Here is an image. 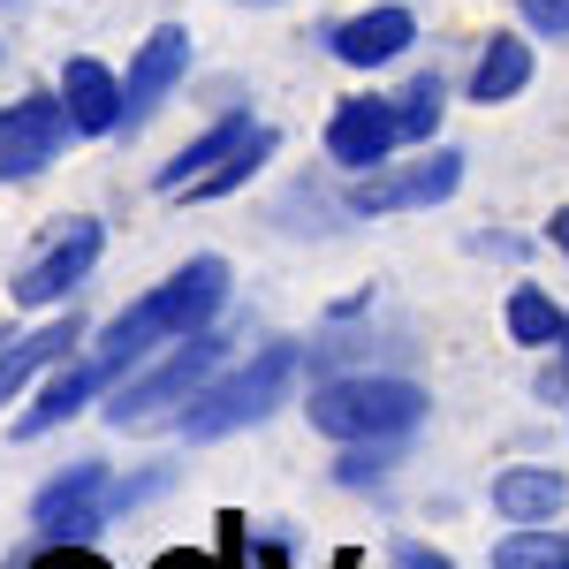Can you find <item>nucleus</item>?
Segmentation results:
<instances>
[{"mask_svg":"<svg viewBox=\"0 0 569 569\" xmlns=\"http://www.w3.org/2000/svg\"><path fill=\"white\" fill-rule=\"evenodd\" d=\"M562 357H569V327H562Z\"/></svg>","mask_w":569,"mask_h":569,"instance_id":"c85d7f7f","label":"nucleus"},{"mask_svg":"<svg viewBox=\"0 0 569 569\" xmlns=\"http://www.w3.org/2000/svg\"><path fill=\"white\" fill-rule=\"evenodd\" d=\"M31 569H107V562H99L91 547H46V555H39Z\"/></svg>","mask_w":569,"mask_h":569,"instance_id":"5701e85b","label":"nucleus"},{"mask_svg":"<svg viewBox=\"0 0 569 569\" xmlns=\"http://www.w3.org/2000/svg\"><path fill=\"white\" fill-rule=\"evenodd\" d=\"M152 569H220V562H213V555H190V547H176V555H160Z\"/></svg>","mask_w":569,"mask_h":569,"instance_id":"a878e982","label":"nucleus"},{"mask_svg":"<svg viewBox=\"0 0 569 569\" xmlns=\"http://www.w3.org/2000/svg\"><path fill=\"white\" fill-rule=\"evenodd\" d=\"M190 77V31L182 23H160L152 39L130 53V77H122V130H144L160 107H168V91Z\"/></svg>","mask_w":569,"mask_h":569,"instance_id":"6e6552de","label":"nucleus"},{"mask_svg":"<svg viewBox=\"0 0 569 569\" xmlns=\"http://www.w3.org/2000/svg\"><path fill=\"white\" fill-rule=\"evenodd\" d=\"M220 305H228V259H213V251L182 259L160 289H144L130 311H114V319H107V335L91 342L99 380L114 388V380H122V372H137L152 350H168V342H182V335L213 327Z\"/></svg>","mask_w":569,"mask_h":569,"instance_id":"f257e3e1","label":"nucleus"},{"mask_svg":"<svg viewBox=\"0 0 569 569\" xmlns=\"http://www.w3.org/2000/svg\"><path fill=\"white\" fill-rule=\"evenodd\" d=\"M273 144H281V137L259 130L251 144H243V152H236V160H228V168H213L206 182H190V198H228V190H243V182H251V176L266 168V160H273Z\"/></svg>","mask_w":569,"mask_h":569,"instance_id":"aec40b11","label":"nucleus"},{"mask_svg":"<svg viewBox=\"0 0 569 569\" xmlns=\"http://www.w3.org/2000/svg\"><path fill=\"white\" fill-rule=\"evenodd\" d=\"M440 114H448V84L440 77H410L395 91V122H402V144H433Z\"/></svg>","mask_w":569,"mask_h":569,"instance_id":"6ab92c4d","label":"nucleus"},{"mask_svg":"<svg viewBox=\"0 0 569 569\" xmlns=\"http://www.w3.org/2000/svg\"><path fill=\"white\" fill-rule=\"evenodd\" d=\"M501 319H509V342H517V350H562L569 311L555 305V297H547L539 281H517V289H509V311H501Z\"/></svg>","mask_w":569,"mask_h":569,"instance_id":"f3484780","label":"nucleus"},{"mask_svg":"<svg viewBox=\"0 0 569 569\" xmlns=\"http://www.w3.org/2000/svg\"><path fill=\"white\" fill-rule=\"evenodd\" d=\"M236 8H273V0H236Z\"/></svg>","mask_w":569,"mask_h":569,"instance_id":"cd10ccee","label":"nucleus"},{"mask_svg":"<svg viewBox=\"0 0 569 569\" xmlns=\"http://www.w3.org/2000/svg\"><path fill=\"white\" fill-rule=\"evenodd\" d=\"M395 448H402V440H350V456L335 463V479H342V486H372V479H388V471H395Z\"/></svg>","mask_w":569,"mask_h":569,"instance_id":"412c9836","label":"nucleus"},{"mask_svg":"<svg viewBox=\"0 0 569 569\" xmlns=\"http://www.w3.org/2000/svg\"><path fill=\"white\" fill-rule=\"evenodd\" d=\"M525 84H531V39L493 31V39L479 46V69H471V99H479V107H501V99H517Z\"/></svg>","mask_w":569,"mask_h":569,"instance_id":"dca6fc26","label":"nucleus"},{"mask_svg":"<svg viewBox=\"0 0 569 569\" xmlns=\"http://www.w3.org/2000/svg\"><path fill=\"white\" fill-rule=\"evenodd\" d=\"M395 569H456V562H448L440 547H402V562H395Z\"/></svg>","mask_w":569,"mask_h":569,"instance_id":"393cba45","label":"nucleus"},{"mask_svg":"<svg viewBox=\"0 0 569 569\" xmlns=\"http://www.w3.org/2000/svg\"><path fill=\"white\" fill-rule=\"evenodd\" d=\"M456 182H463V152H448V144H433L426 160H380V168L350 176V213H357V220L418 213V206L456 198Z\"/></svg>","mask_w":569,"mask_h":569,"instance_id":"39448f33","label":"nucleus"},{"mask_svg":"<svg viewBox=\"0 0 569 569\" xmlns=\"http://www.w3.org/2000/svg\"><path fill=\"white\" fill-rule=\"evenodd\" d=\"M99 388H107V380H99V365H91V357H61V365L46 372L39 402L16 418V440H39V433H53V426H69V418H77Z\"/></svg>","mask_w":569,"mask_h":569,"instance_id":"2eb2a0df","label":"nucleus"},{"mask_svg":"<svg viewBox=\"0 0 569 569\" xmlns=\"http://www.w3.org/2000/svg\"><path fill=\"white\" fill-rule=\"evenodd\" d=\"M99 251H107V228H99L91 213H69L39 251H31V259L16 266V289H8V297H16V305H31V311H39V305H69V297H77V281L99 266Z\"/></svg>","mask_w":569,"mask_h":569,"instance_id":"423d86ee","label":"nucleus"},{"mask_svg":"<svg viewBox=\"0 0 569 569\" xmlns=\"http://www.w3.org/2000/svg\"><path fill=\"white\" fill-rule=\"evenodd\" d=\"M547 236L562 243V259H569V206H562V213H555V220H547Z\"/></svg>","mask_w":569,"mask_h":569,"instance_id":"bb28decb","label":"nucleus"},{"mask_svg":"<svg viewBox=\"0 0 569 569\" xmlns=\"http://www.w3.org/2000/svg\"><path fill=\"white\" fill-rule=\"evenodd\" d=\"M562 501H569V479L555 463H509L493 479V517L501 525H555Z\"/></svg>","mask_w":569,"mask_h":569,"instance_id":"4468645a","label":"nucleus"},{"mask_svg":"<svg viewBox=\"0 0 569 569\" xmlns=\"http://www.w3.org/2000/svg\"><path fill=\"white\" fill-rule=\"evenodd\" d=\"M77 342H84V319H77V311H69V319H53V327H39V335H8V342H0V410L31 388L46 365L77 357Z\"/></svg>","mask_w":569,"mask_h":569,"instance_id":"ddd939ff","label":"nucleus"},{"mask_svg":"<svg viewBox=\"0 0 569 569\" xmlns=\"http://www.w3.org/2000/svg\"><path fill=\"white\" fill-rule=\"evenodd\" d=\"M61 107H69L77 137H114L122 130V77L91 53H69L61 61Z\"/></svg>","mask_w":569,"mask_h":569,"instance_id":"9b49d317","label":"nucleus"},{"mask_svg":"<svg viewBox=\"0 0 569 569\" xmlns=\"http://www.w3.org/2000/svg\"><path fill=\"white\" fill-rule=\"evenodd\" d=\"M525 8V23L539 39H569V0H517Z\"/></svg>","mask_w":569,"mask_h":569,"instance_id":"4be33fe9","label":"nucleus"},{"mask_svg":"<svg viewBox=\"0 0 569 569\" xmlns=\"http://www.w3.org/2000/svg\"><path fill=\"white\" fill-rule=\"evenodd\" d=\"M395 144H402V122H395V99H380V91H357V99H342V107L327 114V152H335L350 176L395 160Z\"/></svg>","mask_w":569,"mask_h":569,"instance_id":"9d476101","label":"nucleus"},{"mask_svg":"<svg viewBox=\"0 0 569 569\" xmlns=\"http://www.w3.org/2000/svg\"><path fill=\"white\" fill-rule=\"evenodd\" d=\"M220 365H228V335L213 327H198V335H182L168 342V357L152 365V372H122L114 388H107V426H122V433H144V426H176L182 410L198 402V388L213 380Z\"/></svg>","mask_w":569,"mask_h":569,"instance_id":"f03ea898","label":"nucleus"},{"mask_svg":"<svg viewBox=\"0 0 569 569\" xmlns=\"http://www.w3.org/2000/svg\"><path fill=\"white\" fill-rule=\"evenodd\" d=\"M69 107H61V91H23V99H8L0 107V182H31L46 176L61 152H69Z\"/></svg>","mask_w":569,"mask_h":569,"instance_id":"0eeeda50","label":"nucleus"},{"mask_svg":"<svg viewBox=\"0 0 569 569\" xmlns=\"http://www.w3.org/2000/svg\"><path fill=\"white\" fill-rule=\"evenodd\" d=\"M418 46V16L402 8V0H380V8H357L342 16L335 31H327V53L342 61V69H388Z\"/></svg>","mask_w":569,"mask_h":569,"instance_id":"1a4fd4ad","label":"nucleus"},{"mask_svg":"<svg viewBox=\"0 0 569 569\" xmlns=\"http://www.w3.org/2000/svg\"><path fill=\"white\" fill-rule=\"evenodd\" d=\"M426 410H433V395L418 388V380H395V372H350V380H319L305 402L311 433L327 440H402L426 426Z\"/></svg>","mask_w":569,"mask_h":569,"instance_id":"20e7f679","label":"nucleus"},{"mask_svg":"<svg viewBox=\"0 0 569 569\" xmlns=\"http://www.w3.org/2000/svg\"><path fill=\"white\" fill-rule=\"evenodd\" d=\"M259 130H266V122L251 114V107H228L213 130H198V137H190V144L176 152V160H168V168L152 176V182H160V190H190V182L213 176V168H228V160H236V152H243V144H251Z\"/></svg>","mask_w":569,"mask_h":569,"instance_id":"f8f14e48","label":"nucleus"},{"mask_svg":"<svg viewBox=\"0 0 569 569\" xmlns=\"http://www.w3.org/2000/svg\"><path fill=\"white\" fill-rule=\"evenodd\" d=\"M77 501H107V463H99V456H84V463H69L61 479H46V486H39V501H31V525L61 517V509H77Z\"/></svg>","mask_w":569,"mask_h":569,"instance_id":"a211bd4d","label":"nucleus"},{"mask_svg":"<svg viewBox=\"0 0 569 569\" xmlns=\"http://www.w3.org/2000/svg\"><path fill=\"white\" fill-rule=\"evenodd\" d=\"M539 395H547V402H569V357H562V365H547V372H539Z\"/></svg>","mask_w":569,"mask_h":569,"instance_id":"b1692460","label":"nucleus"},{"mask_svg":"<svg viewBox=\"0 0 569 569\" xmlns=\"http://www.w3.org/2000/svg\"><path fill=\"white\" fill-rule=\"evenodd\" d=\"M297 372H305V350L297 342H266L236 372H213L198 388V402L176 418L182 440H228V433H243V426H259V418H273L289 402V388H297Z\"/></svg>","mask_w":569,"mask_h":569,"instance_id":"7ed1b4c3","label":"nucleus"}]
</instances>
